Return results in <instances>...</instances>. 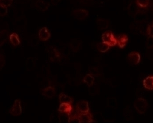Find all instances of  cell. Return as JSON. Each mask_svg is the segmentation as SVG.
I'll use <instances>...</instances> for the list:
<instances>
[{"instance_id": "1", "label": "cell", "mask_w": 153, "mask_h": 123, "mask_svg": "<svg viewBox=\"0 0 153 123\" xmlns=\"http://www.w3.org/2000/svg\"><path fill=\"white\" fill-rule=\"evenodd\" d=\"M102 39L103 43L108 44L110 47H113L117 44V39L114 36L113 33L111 31L104 32L102 35Z\"/></svg>"}, {"instance_id": "2", "label": "cell", "mask_w": 153, "mask_h": 123, "mask_svg": "<svg viewBox=\"0 0 153 123\" xmlns=\"http://www.w3.org/2000/svg\"><path fill=\"white\" fill-rule=\"evenodd\" d=\"M134 106L138 113L141 114H144L147 111L148 103L146 99L140 98L135 101Z\"/></svg>"}, {"instance_id": "3", "label": "cell", "mask_w": 153, "mask_h": 123, "mask_svg": "<svg viewBox=\"0 0 153 123\" xmlns=\"http://www.w3.org/2000/svg\"><path fill=\"white\" fill-rule=\"evenodd\" d=\"M10 113L12 115L19 116L22 113V108L21 105V101L20 99H16L14 101L11 108L10 109Z\"/></svg>"}, {"instance_id": "4", "label": "cell", "mask_w": 153, "mask_h": 123, "mask_svg": "<svg viewBox=\"0 0 153 123\" xmlns=\"http://www.w3.org/2000/svg\"><path fill=\"white\" fill-rule=\"evenodd\" d=\"M128 61L133 65H137L141 61V55L139 53L133 52L128 55Z\"/></svg>"}, {"instance_id": "5", "label": "cell", "mask_w": 153, "mask_h": 123, "mask_svg": "<svg viewBox=\"0 0 153 123\" xmlns=\"http://www.w3.org/2000/svg\"><path fill=\"white\" fill-rule=\"evenodd\" d=\"M78 120L79 123H92L95 122L93 120V115L91 113H79L78 115Z\"/></svg>"}, {"instance_id": "6", "label": "cell", "mask_w": 153, "mask_h": 123, "mask_svg": "<svg viewBox=\"0 0 153 123\" xmlns=\"http://www.w3.org/2000/svg\"><path fill=\"white\" fill-rule=\"evenodd\" d=\"M76 108L79 113H88L90 111L88 102L85 100L79 101L76 105Z\"/></svg>"}, {"instance_id": "7", "label": "cell", "mask_w": 153, "mask_h": 123, "mask_svg": "<svg viewBox=\"0 0 153 123\" xmlns=\"http://www.w3.org/2000/svg\"><path fill=\"white\" fill-rule=\"evenodd\" d=\"M51 36V34L46 27L42 28L39 32V37L42 41H46L49 39Z\"/></svg>"}, {"instance_id": "8", "label": "cell", "mask_w": 153, "mask_h": 123, "mask_svg": "<svg viewBox=\"0 0 153 123\" xmlns=\"http://www.w3.org/2000/svg\"><path fill=\"white\" fill-rule=\"evenodd\" d=\"M56 94V91L55 89L52 86H49L44 89L41 93L42 96L48 98H52L54 97Z\"/></svg>"}, {"instance_id": "9", "label": "cell", "mask_w": 153, "mask_h": 123, "mask_svg": "<svg viewBox=\"0 0 153 123\" xmlns=\"http://www.w3.org/2000/svg\"><path fill=\"white\" fill-rule=\"evenodd\" d=\"M74 15L77 19L83 20L87 18L88 13L87 10L83 9H77L74 11Z\"/></svg>"}, {"instance_id": "10", "label": "cell", "mask_w": 153, "mask_h": 123, "mask_svg": "<svg viewBox=\"0 0 153 123\" xmlns=\"http://www.w3.org/2000/svg\"><path fill=\"white\" fill-rule=\"evenodd\" d=\"M117 39L119 47L122 49L126 45L127 43L128 40V38L127 35L122 34L119 36Z\"/></svg>"}, {"instance_id": "11", "label": "cell", "mask_w": 153, "mask_h": 123, "mask_svg": "<svg viewBox=\"0 0 153 123\" xmlns=\"http://www.w3.org/2000/svg\"><path fill=\"white\" fill-rule=\"evenodd\" d=\"M73 110V107L71 104L68 103H61L58 109L60 113H68L71 114Z\"/></svg>"}, {"instance_id": "12", "label": "cell", "mask_w": 153, "mask_h": 123, "mask_svg": "<svg viewBox=\"0 0 153 123\" xmlns=\"http://www.w3.org/2000/svg\"><path fill=\"white\" fill-rule=\"evenodd\" d=\"M36 6L37 9L41 11H45L49 8L50 4L47 2L42 0H39L36 4Z\"/></svg>"}, {"instance_id": "13", "label": "cell", "mask_w": 153, "mask_h": 123, "mask_svg": "<svg viewBox=\"0 0 153 123\" xmlns=\"http://www.w3.org/2000/svg\"><path fill=\"white\" fill-rule=\"evenodd\" d=\"M144 87L149 90H153V76H149L146 78L143 82Z\"/></svg>"}, {"instance_id": "14", "label": "cell", "mask_w": 153, "mask_h": 123, "mask_svg": "<svg viewBox=\"0 0 153 123\" xmlns=\"http://www.w3.org/2000/svg\"><path fill=\"white\" fill-rule=\"evenodd\" d=\"M59 100L61 103H68L71 105L74 102V99L72 98L63 93H61L60 94L59 96Z\"/></svg>"}, {"instance_id": "15", "label": "cell", "mask_w": 153, "mask_h": 123, "mask_svg": "<svg viewBox=\"0 0 153 123\" xmlns=\"http://www.w3.org/2000/svg\"><path fill=\"white\" fill-rule=\"evenodd\" d=\"M9 39L11 43L14 46H17L20 44V40L19 35L16 33H12L9 37Z\"/></svg>"}, {"instance_id": "16", "label": "cell", "mask_w": 153, "mask_h": 123, "mask_svg": "<svg viewBox=\"0 0 153 123\" xmlns=\"http://www.w3.org/2000/svg\"><path fill=\"white\" fill-rule=\"evenodd\" d=\"M110 46L105 43H99L97 44V48L98 51L101 53H105L109 50Z\"/></svg>"}, {"instance_id": "17", "label": "cell", "mask_w": 153, "mask_h": 123, "mask_svg": "<svg viewBox=\"0 0 153 123\" xmlns=\"http://www.w3.org/2000/svg\"><path fill=\"white\" fill-rule=\"evenodd\" d=\"M94 80L95 79L92 75L88 74L85 76L83 81L84 82L87 84L88 87H91L93 85Z\"/></svg>"}, {"instance_id": "18", "label": "cell", "mask_w": 153, "mask_h": 123, "mask_svg": "<svg viewBox=\"0 0 153 123\" xmlns=\"http://www.w3.org/2000/svg\"><path fill=\"white\" fill-rule=\"evenodd\" d=\"M71 114L68 113H60L59 115V120L61 122L70 123Z\"/></svg>"}, {"instance_id": "19", "label": "cell", "mask_w": 153, "mask_h": 123, "mask_svg": "<svg viewBox=\"0 0 153 123\" xmlns=\"http://www.w3.org/2000/svg\"><path fill=\"white\" fill-rule=\"evenodd\" d=\"M150 0H136L137 5L142 8H146L150 4Z\"/></svg>"}, {"instance_id": "20", "label": "cell", "mask_w": 153, "mask_h": 123, "mask_svg": "<svg viewBox=\"0 0 153 123\" xmlns=\"http://www.w3.org/2000/svg\"><path fill=\"white\" fill-rule=\"evenodd\" d=\"M7 32L6 31H2L0 33V46L4 44L7 40Z\"/></svg>"}, {"instance_id": "21", "label": "cell", "mask_w": 153, "mask_h": 123, "mask_svg": "<svg viewBox=\"0 0 153 123\" xmlns=\"http://www.w3.org/2000/svg\"><path fill=\"white\" fill-rule=\"evenodd\" d=\"M146 47L151 49L153 47V36L149 35L146 41Z\"/></svg>"}, {"instance_id": "22", "label": "cell", "mask_w": 153, "mask_h": 123, "mask_svg": "<svg viewBox=\"0 0 153 123\" xmlns=\"http://www.w3.org/2000/svg\"><path fill=\"white\" fill-rule=\"evenodd\" d=\"M97 25L99 27H100L101 25L102 26V29H106L108 26V22L104 20L99 19L97 21Z\"/></svg>"}, {"instance_id": "23", "label": "cell", "mask_w": 153, "mask_h": 123, "mask_svg": "<svg viewBox=\"0 0 153 123\" xmlns=\"http://www.w3.org/2000/svg\"><path fill=\"white\" fill-rule=\"evenodd\" d=\"M7 13H8L7 7L0 4V16H5Z\"/></svg>"}, {"instance_id": "24", "label": "cell", "mask_w": 153, "mask_h": 123, "mask_svg": "<svg viewBox=\"0 0 153 123\" xmlns=\"http://www.w3.org/2000/svg\"><path fill=\"white\" fill-rule=\"evenodd\" d=\"M13 0H0V4L9 7L11 5Z\"/></svg>"}, {"instance_id": "25", "label": "cell", "mask_w": 153, "mask_h": 123, "mask_svg": "<svg viewBox=\"0 0 153 123\" xmlns=\"http://www.w3.org/2000/svg\"><path fill=\"white\" fill-rule=\"evenodd\" d=\"M70 123H79L78 116L75 114L73 116H71Z\"/></svg>"}, {"instance_id": "26", "label": "cell", "mask_w": 153, "mask_h": 123, "mask_svg": "<svg viewBox=\"0 0 153 123\" xmlns=\"http://www.w3.org/2000/svg\"><path fill=\"white\" fill-rule=\"evenodd\" d=\"M147 33L148 35L153 36V23L148 26L147 28Z\"/></svg>"}, {"instance_id": "27", "label": "cell", "mask_w": 153, "mask_h": 123, "mask_svg": "<svg viewBox=\"0 0 153 123\" xmlns=\"http://www.w3.org/2000/svg\"><path fill=\"white\" fill-rule=\"evenodd\" d=\"M5 63L4 56L0 54V69L3 68Z\"/></svg>"}, {"instance_id": "28", "label": "cell", "mask_w": 153, "mask_h": 123, "mask_svg": "<svg viewBox=\"0 0 153 123\" xmlns=\"http://www.w3.org/2000/svg\"><path fill=\"white\" fill-rule=\"evenodd\" d=\"M60 0H52L51 1H52V3L54 4V5H55V4H57L58 2H60Z\"/></svg>"}]
</instances>
